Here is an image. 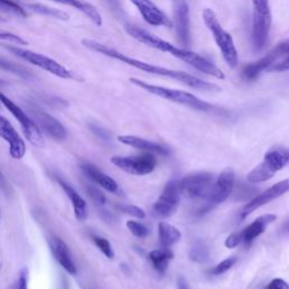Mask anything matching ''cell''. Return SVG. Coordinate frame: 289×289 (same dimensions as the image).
<instances>
[{"instance_id":"2","label":"cell","mask_w":289,"mask_h":289,"mask_svg":"<svg viewBox=\"0 0 289 289\" xmlns=\"http://www.w3.org/2000/svg\"><path fill=\"white\" fill-rule=\"evenodd\" d=\"M126 31L128 32V34L134 37L135 40L139 41L140 43H144L158 51L168 52L174 58L183 61V63L188 64L189 66H191L192 68L197 69L203 74L212 76V77L217 79H225L224 73H222L216 65L206 59L205 56L196 53V52H192L186 48H178L177 45L170 44L169 42L159 39V37L150 34V33L138 26L127 25Z\"/></svg>"},{"instance_id":"4","label":"cell","mask_w":289,"mask_h":289,"mask_svg":"<svg viewBox=\"0 0 289 289\" xmlns=\"http://www.w3.org/2000/svg\"><path fill=\"white\" fill-rule=\"evenodd\" d=\"M202 20L208 30L210 31L212 37H214L218 49H219L227 66L229 68H235L239 64V55L233 37L230 36L228 32H226L222 28L216 14L210 8L203 9Z\"/></svg>"},{"instance_id":"5","label":"cell","mask_w":289,"mask_h":289,"mask_svg":"<svg viewBox=\"0 0 289 289\" xmlns=\"http://www.w3.org/2000/svg\"><path fill=\"white\" fill-rule=\"evenodd\" d=\"M252 44L255 52L264 49L268 43L270 28H271V9L269 0H252Z\"/></svg>"},{"instance_id":"21","label":"cell","mask_w":289,"mask_h":289,"mask_svg":"<svg viewBox=\"0 0 289 289\" xmlns=\"http://www.w3.org/2000/svg\"><path fill=\"white\" fill-rule=\"evenodd\" d=\"M58 182L60 184V187L63 188V190L65 193L67 194V197L69 198L70 202L74 207V211H75V217L77 218L78 220L84 221L87 219L88 217V211H87V203L82 198V196L75 190V189L68 184L66 181L61 179H58Z\"/></svg>"},{"instance_id":"1","label":"cell","mask_w":289,"mask_h":289,"mask_svg":"<svg viewBox=\"0 0 289 289\" xmlns=\"http://www.w3.org/2000/svg\"><path fill=\"white\" fill-rule=\"evenodd\" d=\"M82 43L85 48H87L94 52H97V53L110 56V58L112 59L119 60L122 64L131 66V67H134L136 69L143 70V72L145 73L156 75V76H162V77H165V78L174 79V80H177V82L187 85V86L189 87L198 89V91L210 92V91H215V89H219V87L216 86L215 84L205 82V80H202L200 78L196 77V76L190 75L188 73L178 72V70H173V69H167V68L160 67V66H156L153 64L145 63V61H141L138 59L130 58V56H128L127 54H123L118 50L110 48V46H107L103 43H99V42L95 40L84 39L82 41Z\"/></svg>"},{"instance_id":"29","label":"cell","mask_w":289,"mask_h":289,"mask_svg":"<svg viewBox=\"0 0 289 289\" xmlns=\"http://www.w3.org/2000/svg\"><path fill=\"white\" fill-rule=\"evenodd\" d=\"M0 11L21 18H25L27 16L25 9L22 8L18 4L12 2V0H0Z\"/></svg>"},{"instance_id":"3","label":"cell","mask_w":289,"mask_h":289,"mask_svg":"<svg viewBox=\"0 0 289 289\" xmlns=\"http://www.w3.org/2000/svg\"><path fill=\"white\" fill-rule=\"evenodd\" d=\"M130 83L136 85L137 87L144 89L146 92L153 94V95L167 99V101H170L173 103L180 104V105L191 107L193 110L202 112H212L216 110L215 106L211 105L210 103L202 101V99L197 97L196 95H193V94L186 91H181V89H173V88L158 86V85L148 84L144 82V80H140L134 77L130 78Z\"/></svg>"},{"instance_id":"39","label":"cell","mask_w":289,"mask_h":289,"mask_svg":"<svg viewBox=\"0 0 289 289\" xmlns=\"http://www.w3.org/2000/svg\"><path fill=\"white\" fill-rule=\"evenodd\" d=\"M242 242V235H241V232L239 233H233L232 235H229L227 240L225 241V246L228 249H233L236 248V246L240 245V243Z\"/></svg>"},{"instance_id":"6","label":"cell","mask_w":289,"mask_h":289,"mask_svg":"<svg viewBox=\"0 0 289 289\" xmlns=\"http://www.w3.org/2000/svg\"><path fill=\"white\" fill-rule=\"evenodd\" d=\"M289 164V149L277 147L268 150L264 155V160L255 166L248 175L251 183H261L272 179L278 170Z\"/></svg>"},{"instance_id":"26","label":"cell","mask_w":289,"mask_h":289,"mask_svg":"<svg viewBox=\"0 0 289 289\" xmlns=\"http://www.w3.org/2000/svg\"><path fill=\"white\" fill-rule=\"evenodd\" d=\"M174 254L168 248H160L157 250L151 251L149 253V259L153 263L156 271L159 273H164L166 271L168 263L173 259Z\"/></svg>"},{"instance_id":"20","label":"cell","mask_w":289,"mask_h":289,"mask_svg":"<svg viewBox=\"0 0 289 289\" xmlns=\"http://www.w3.org/2000/svg\"><path fill=\"white\" fill-rule=\"evenodd\" d=\"M277 219L276 215L267 214L261 217H259L258 219H255L252 224H250L245 229L241 232L242 235V242H244L246 244L252 243V242L259 238L263 232L267 228V226L271 224L274 220Z\"/></svg>"},{"instance_id":"38","label":"cell","mask_w":289,"mask_h":289,"mask_svg":"<svg viewBox=\"0 0 289 289\" xmlns=\"http://www.w3.org/2000/svg\"><path fill=\"white\" fill-rule=\"evenodd\" d=\"M27 273H28L27 269L23 268L20 272V277H18L16 283L12 287V289H28V287H27V282H28Z\"/></svg>"},{"instance_id":"36","label":"cell","mask_w":289,"mask_h":289,"mask_svg":"<svg viewBox=\"0 0 289 289\" xmlns=\"http://www.w3.org/2000/svg\"><path fill=\"white\" fill-rule=\"evenodd\" d=\"M289 70V53L285 55V58L280 61H277L271 68H270L268 72H276V73H282Z\"/></svg>"},{"instance_id":"7","label":"cell","mask_w":289,"mask_h":289,"mask_svg":"<svg viewBox=\"0 0 289 289\" xmlns=\"http://www.w3.org/2000/svg\"><path fill=\"white\" fill-rule=\"evenodd\" d=\"M289 53V40H285L279 42V43L273 46V48L267 52L262 58H260L257 61L248 64L242 70V78L244 82H254L259 78L265 70H268L272 67V66L280 60L282 56H285Z\"/></svg>"},{"instance_id":"18","label":"cell","mask_w":289,"mask_h":289,"mask_svg":"<svg viewBox=\"0 0 289 289\" xmlns=\"http://www.w3.org/2000/svg\"><path fill=\"white\" fill-rule=\"evenodd\" d=\"M32 115L34 118V122L37 127L45 131L52 138L56 140H64L67 137V130L61 125L59 120L52 117L49 113L40 110V108H34L32 110Z\"/></svg>"},{"instance_id":"41","label":"cell","mask_w":289,"mask_h":289,"mask_svg":"<svg viewBox=\"0 0 289 289\" xmlns=\"http://www.w3.org/2000/svg\"><path fill=\"white\" fill-rule=\"evenodd\" d=\"M8 188L9 186L6 181V179L4 178V175L0 172V192H7Z\"/></svg>"},{"instance_id":"12","label":"cell","mask_w":289,"mask_h":289,"mask_svg":"<svg viewBox=\"0 0 289 289\" xmlns=\"http://www.w3.org/2000/svg\"><path fill=\"white\" fill-rule=\"evenodd\" d=\"M111 163L129 174L146 175L155 169L157 160L151 153H144L137 156H114Z\"/></svg>"},{"instance_id":"24","label":"cell","mask_w":289,"mask_h":289,"mask_svg":"<svg viewBox=\"0 0 289 289\" xmlns=\"http://www.w3.org/2000/svg\"><path fill=\"white\" fill-rule=\"evenodd\" d=\"M61 5H66V6L74 7L77 11L85 14L89 20H91L94 24L97 26H102V16L98 13L97 9L93 6L92 4L84 2V0H52Z\"/></svg>"},{"instance_id":"25","label":"cell","mask_w":289,"mask_h":289,"mask_svg":"<svg viewBox=\"0 0 289 289\" xmlns=\"http://www.w3.org/2000/svg\"><path fill=\"white\" fill-rule=\"evenodd\" d=\"M181 232L173 225L160 221L158 225V238L163 248H169L170 245L181 240Z\"/></svg>"},{"instance_id":"19","label":"cell","mask_w":289,"mask_h":289,"mask_svg":"<svg viewBox=\"0 0 289 289\" xmlns=\"http://www.w3.org/2000/svg\"><path fill=\"white\" fill-rule=\"evenodd\" d=\"M49 245L52 254H53L54 259L56 260L61 267H63L66 271L72 276L77 274V267L73 260V255L70 253V250L68 245L65 242L56 238V236H52L49 239Z\"/></svg>"},{"instance_id":"40","label":"cell","mask_w":289,"mask_h":289,"mask_svg":"<svg viewBox=\"0 0 289 289\" xmlns=\"http://www.w3.org/2000/svg\"><path fill=\"white\" fill-rule=\"evenodd\" d=\"M264 289H289L288 282L283 280V279L277 278L269 283V285Z\"/></svg>"},{"instance_id":"8","label":"cell","mask_w":289,"mask_h":289,"mask_svg":"<svg viewBox=\"0 0 289 289\" xmlns=\"http://www.w3.org/2000/svg\"><path fill=\"white\" fill-rule=\"evenodd\" d=\"M215 184L214 175L207 172L189 174L180 181V192L191 200L208 199Z\"/></svg>"},{"instance_id":"17","label":"cell","mask_w":289,"mask_h":289,"mask_svg":"<svg viewBox=\"0 0 289 289\" xmlns=\"http://www.w3.org/2000/svg\"><path fill=\"white\" fill-rule=\"evenodd\" d=\"M138 9L147 24L151 26L172 27L173 23L163 11L156 6L151 0H130Z\"/></svg>"},{"instance_id":"22","label":"cell","mask_w":289,"mask_h":289,"mask_svg":"<svg viewBox=\"0 0 289 289\" xmlns=\"http://www.w3.org/2000/svg\"><path fill=\"white\" fill-rule=\"evenodd\" d=\"M118 140H119L120 143L127 145V146L134 147V148H137V149L149 151V153H157L160 155H168V153H169L166 147H164L159 144L153 143V141L146 140L144 138H140V137L119 136L118 137Z\"/></svg>"},{"instance_id":"32","label":"cell","mask_w":289,"mask_h":289,"mask_svg":"<svg viewBox=\"0 0 289 289\" xmlns=\"http://www.w3.org/2000/svg\"><path fill=\"white\" fill-rule=\"evenodd\" d=\"M236 259L235 257H229L225 259L224 261H221L220 263H218L216 267L211 270V273L214 274H222L225 273L226 271H228V270L233 267V265L236 263Z\"/></svg>"},{"instance_id":"30","label":"cell","mask_w":289,"mask_h":289,"mask_svg":"<svg viewBox=\"0 0 289 289\" xmlns=\"http://www.w3.org/2000/svg\"><path fill=\"white\" fill-rule=\"evenodd\" d=\"M93 242L95 243V245L99 249V251L105 255L108 259H113L114 258V251H113L112 246L106 239L101 238V236H96V235H92Z\"/></svg>"},{"instance_id":"45","label":"cell","mask_w":289,"mask_h":289,"mask_svg":"<svg viewBox=\"0 0 289 289\" xmlns=\"http://www.w3.org/2000/svg\"><path fill=\"white\" fill-rule=\"evenodd\" d=\"M0 216H2V214H0Z\"/></svg>"},{"instance_id":"14","label":"cell","mask_w":289,"mask_h":289,"mask_svg":"<svg viewBox=\"0 0 289 289\" xmlns=\"http://www.w3.org/2000/svg\"><path fill=\"white\" fill-rule=\"evenodd\" d=\"M174 24L180 44L188 48L191 44L190 13L186 0H174Z\"/></svg>"},{"instance_id":"9","label":"cell","mask_w":289,"mask_h":289,"mask_svg":"<svg viewBox=\"0 0 289 289\" xmlns=\"http://www.w3.org/2000/svg\"><path fill=\"white\" fill-rule=\"evenodd\" d=\"M0 102H2L3 105L12 113L14 118L21 123L22 129L24 131L27 140L30 141L33 146L37 147V148H43L45 146L43 136H42L40 128L37 127L34 120H32L16 103H14L11 98H8L6 95H4L3 93H0Z\"/></svg>"},{"instance_id":"23","label":"cell","mask_w":289,"mask_h":289,"mask_svg":"<svg viewBox=\"0 0 289 289\" xmlns=\"http://www.w3.org/2000/svg\"><path fill=\"white\" fill-rule=\"evenodd\" d=\"M82 168L88 178H91L94 182H96L98 186H101L102 188L105 189L106 191L111 193H117L119 191V186H118V183L114 180L111 177H108L107 174L101 172L95 165L84 164L82 165Z\"/></svg>"},{"instance_id":"31","label":"cell","mask_w":289,"mask_h":289,"mask_svg":"<svg viewBox=\"0 0 289 289\" xmlns=\"http://www.w3.org/2000/svg\"><path fill=\"white\" fill-rule=\"evenodd\" d=\"M127 227H128V229L131 232V234L135 235L136 238L144 239V238H147V236L149 235L148 228H147L145 225L140 224V222H137L134 220H128Z\"/></svg>"},{"instance_id":"11","label":"cell","mask_w":289,"mask_h":289,"mask_svg":"<svg viewBox=\"0 0 289 289\" xmlns=\"http://www.w3.org/2000/svg\"><path fill=\"white\" fill-rule=\"evenodd\" d=\"M235 183V172L233 168L227 167L226 169L222 170L219 177L215 181L214 188L210 196L207 199V203L205 207L199 211V214L203 215L207 214L208 211L214 209L215 207L224 202L227 198L230 196L232 191H233Z\"/></svg>"},{"instance_id":"34","label":"cell","mask_w":289,"mask_h":289,"mask_svg":"<svg viewBox=\"0 0 289 289\" xmlns=\"http://www.w3.org/2000/svg\"><path fill=\"white\" fill-rule=\"evenodd\" d=\"M121 210L123 212H126V214H128V215H131L136 218H140V219H144V218L146 217L145 210H143L141 208L137 207V206H131V205L122 206Z\"/></svg>"},{"instance_id":"44","label":"cell","mask_w":289,"mask_h":289,"mask_svg":"<svg viewBox=\"0 0 289 289\" xmlns=\"http://www.w3.org/2000/svg\"><path fill=\"white\" fill-rule=\"evenodd\" d=\"M0 84H2V80H0Z\"/></svg>"},{"instance_id":"10","label":"cell","mask_w":289,"mask_h":289,"mask_svg":"<svg viewBox=\"0 0 289 289\" xmlns=\"http://www.w3.org/2000/svg\"><path fill=\"white\" fill-rule=\"evenodd\" d=\"M8 49L18 56H21L22 59L27 61V63L34 65L36 67L50 73L51 75L56 76V77L63 79L73 78V74L70 73V70L64 67L63 65H60L58 61L49 58V56H45L41 53H36V52L31 50L21 49L18 48V46H11V48Z\"/></svg>"},{"instance_id":"28","label":"cell","mask_w":289,"mask_h":289,"mask_svg":"<svg viewBox=\"0 0 289 289\" xmlns=\"http://www.w3.org/2000/svg\"><path fill=\"white\" fill-rule=\"evenodd\" d=\"M189 257L192 261L205 262L209 257V251H208L206 244H203L202 242H196L191 248L190 252H189Z\"/></svg>"},{"instance_id":"37","label":"cell","mask_w":289,"mask_h":289,"mask_svg":"<svg viewBox=\"0 0 289 289\" xmlns=\"http://www.w3.org/2000/svg\"><path fill=\"white\" fill-rule=\"evenodd\" d=\"M0 68L9 70V72L15 73L17 75H21V76H24V77H26V72H25L24 69L21 68V67H17V66H15L14 64L8 63V61L4 60V59H0Z\"/></svg>"},{"instance_id":"33","label":"cell","mask_w":289,"mask_h":289,"mask_svg":"<svg viewBox=\"0 0 289 289\" xmlns=\"http://www.w3.org/2000/svg\"><path fill=\"white\" fill-rule=\"evenodd\" d=\"M87 192L89 194V197L93 199V201L95 202V203H97V205H104V203L106 202L105 196H104V194L101 191H99L97 188L89 186L87 188Z\"/></svg>"},{"instance_id":"15","label":"cell","mask_w":289,"mask_h":289,"mask_svg":"<svg viewBox=\"0 0 289 289\" xmlns=\"http://www.w3.org/2000/svg\"><path fill=\"white\" fill-rule=\"evenodd\" d=\"M0 137L9 145V154L14 159H22L26 154V146L15 128L5 117H0Z\"/></svg>"},{"instance_id":"43","label":"cell","mask_w":289,"mask_h":289,"mask_svg":"<svg viewBox=\"0 0 289 289\" xmlns=\"http://www.w3.org/2000/svg\"><path fill=\"white\" fill-rule=\"evenodd\" d=\"M281 230H282V233H285V234H289V218H288V220L285 222V224L282 225V227H281Z\"/></svg>"},{"instance_id":"16","label":"cell","mask_w":289,"mask_h":289,"mask_svg":"<svg viewBox=\"0 0 289 289\" xmlns=\"http://www.w3.org/2000/svg\"><path fill=\"white\" fill-rule=\"evenodd\" d=\"M287 192H289V179L274 184L271 188H269L268 190L260 193L252 201H250L248 205H245L243 210H242V218H245L246 216H249L251 212L257 210L258 208L267 205L270 201L283 196V194Z\"/></svg>"},{"instance_id":"13","label":"cell","mask_w":289,"mask_h":289,"mask_svg":"<svg viewBox=\"0 0 289 289\" xmlns=\"http://www.w3.org/2000/svg\"><path fill=\"white\" fill-rule=\"evenodd\" d=\"M181 192L180 181H169L164 188V191L154 203L151 212L156 218H167L172 216L178 209Z\"/></svg>"},{"instance_id":"27","label":"cell","mask_w":289,"mask_h":289,"mask_svg":"<svg viewBox=\"0 0 289 289\" xmlns=\"http://www.w3.org/2000/svg\"><path fill=\"white\" fill-rule=\"evenodd\" d=\"M27 7L33 12L41 14V15L50 16V17H53V18H56V20H61V21L69 20L68 14L60 11V9L51 8V7L44 6V5H40V4H30V5H27Z\"/></svg>"},{"instance_id":"35","label":"cell","mask_w":289,"mask_h":289,"mask_svg":"<svg viewBox=\"0 0 289 289\" xmlns=\"http://www.w3.org/2000/svg\"><path fill=\"white\" fill-rule=\"evenodd\" d=\"M0 40L13 42V43H15L17 45H25L27 43V42L24 39H22L21 36L13 34V33H8V32H0Z\"/></svg>"},{"instance_id":"42","label":"cell","mask_w":289,"mask_h":289,"mask_svg":"<svg viewBox=\"0 0 289 289\" xmlns=\"http://www.w3.org/2000/svg\"><path fill=\"white\" fill-rule=\"evenodd\" d=\"M178 289H190L188 286L186 279L181 276L178 278Z\"/></svg>"}]
</instances>
